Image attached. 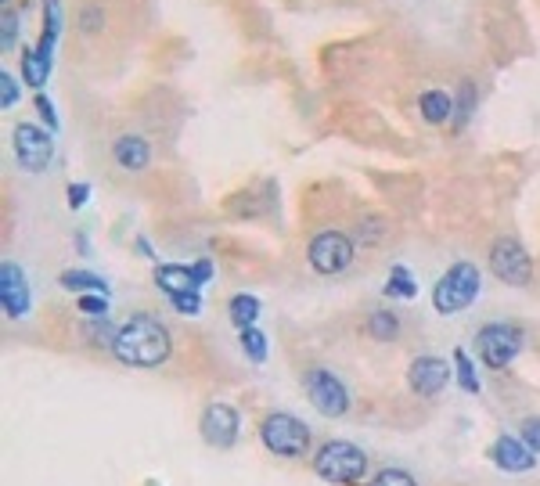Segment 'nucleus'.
I'll list each match as a JSON object with an SVG mask.
<instances>
[{
    "label": "nucleus",
    "mask_w": 540,
    "mask_h": 486,
    "mask_svg": "<svg viewBox=\"0 0 540 486\" xmlns=\"http://www.w3.org/2000/svg\"><path fill=\"white\" fill-rule=\"evenodd\" d=\"M173 353V339L166 324L152 314H134L119 324V335L112 342V357L126 368H159Z\"/></svg>",
    "instance_id": "f257e3e1"
},
{
    "label": "nucleus",
    "mask_w": 540,
    "mask_h": 486,
    "mask_svg": "<svg viewBox=\"0 0 540 486\" xmlns=\"http://www.w3.org/2000/svg\"><path fill=\"white\" fill-rule=\"evenodd\" d=\"M479 292H483V274L472 260H454L440 274V281L432 285V310L440 317L461 314L468 306L476 303Z\"/></svg>",
    "instance_id": "f03ea898"
},
{
    "label": "nucleus",
    "mask_w": 540,
    "mask_h": 486,
    "mask_svg": "<svg viewBox=\"0 0 540 486\" xmlns=\"http://www.w3.org/2000/svg\"><path fill=\"white\" fill-rule=\"evenodd\" d=\"M353 260H357V242L339 227H321L306 242V263L321 278H339L353 267Z\"/></svg>",
    "instance_id": "7ed1b4c3"
},
{
    "label": "nucleus",
    "mask_w": 540,
    "mask_h": 486,
    "mask_svg": "<svg viewBox=\"0 0 540 486\" xmlns=\"http://www.w3.org/2000/svg\"><path fill=\"white\" fill-rule=\"evenodd\" d=\"M522 346H526V335L512 321L483 324L476 332V339H472V350L479 353V360L490 371H508V364L522 353Z\"/></svg>",
    "instance_id": "20e7f679"
},
{
    "label": "nucleus",
    "mask_w": 540,
    "mask_h": 486,
    "mask_svg": "<svg viewBox=\"0 0 540 486\" xmlns=\"http://www.w3.org/2000/svg\"><path fill=\"white\" fill-rule=\"evenodd\" d=\"M314 472L324 483H335V486L360 483L364 472H368V454L346 440H332L314 454Z\"/></svg>",
    "instance_id": "39448f33"
},
{
    "label": "nucleus",
    "mask_w": 540,
    "mask_h": 486,
    "mask_svg": "<svg viewBox=\"0 0 540 486\" xmlns=\"http://www.w3.org/2000/svg\"><path fill=\"white\" fill-rule=\"evenodd\" d=\"M486 260H490V274H494L501 285L526 288L533 281V256L515 234L494 238V242H490V252H486Z\"/></svg>",
    "instance_id": "423d86ee"
},
{
    "label": "nucleus",
    "mask_w": 540,
    "mask_h": 486,
    "mask_svg": "<svg viewBox=\"0 0 540 486\" xmlns=\"http://www.w3.org/2000/svg\"><path fill=\"white\" fill-rule=\"evenodd\" d=\"M260 440L278 458H303L306 450H310V425L285 411L267 414L260 425Z\"/></svg>",
    "instance_id": "0eeeda50"
},
{
    "label": "nucleus",
    "mask_w": 540,
    "mask_h": 486,
    "mask_svg": "<svg viewBox=\"0 0 540 486\" xmlns=\"http://www.w3.org/2000/svg\"><path fill=\"white\" fill-rule=\"evenodd\" d=\"M11 152H15L18 170L44 173L54 162V134L40 123H15V130H11Z\"/></svg>",
    "instance_id": "6e6552de"
},
{
    "label": "nucleus",
    "mask_w": 540,
    "mask_h": 486,
    "mask_svg": "<svg viewBox=\"0 0 540 486\" xmlns=\"http://www.w3.org/2000/svg\"><path fill=\"white\" fill-rule=\"evenodd\" d=\"M303 389H306V400H310L324 418H342V414L350 411V393H346V386H342L332 371L310 368L303 375Z\"/></svg>",
    "instance_id": "1a4fd4ad"
},
{
    "label": "nucleus",
    "mask_w": 540,
    "mask_h": 486,
    "mask_svg": "<svg viewBox=\"0 0 540 486\" xmlns=\"http://www.w3.org/2000/svg\"><path fill=\"white\" fill-rule=\"evenodd\" d=\"M29 306H33V292H29L26 270L15 260H4L0 263V310L11 321H22L29 317Z\"/></svg>",
    "instance_id": "9d476101"
},
{
    "label": "nucleus",
    "mask_w": 540,
    "mask_h": 486,
    "mask_svg": "<svg viewBox=\"0 0 540 486\" xmlns=\"http://www.w3.org/2000/svg\"><path fill=\"white\" fill-rule=\"evenodd\" d=\"M238 429H242V414L234 411L231 404H209L202 411V422H198V432L202 440L216 450H227L238 443Z\"/></svg>",
    "instance_id": "9b49d317"
},
{
    "label": "nucleus",
    "mask_w": 540,
    "mask_h": 486,
    "mask_svg": "<svg viewBox=\"0 0 540 486\" xmlns=\"http://www.w3.org/2000/svg\"><path fill=\"white\" fill-rule=\"evenodd\" d=\"M65 40V0H40V33H36V54L54 65L58 44Z\"/></svg>",
    "instance_id": "f8f14e48"
},
{
    "label": "nucleus",
    "mask_w": 540,
    "mask_h": 486,
    "mask_svg": "<svg viewBox=\"0 0 540 486\" xmlns=\"http://www.w3.org/2000/svg\"><path fill=\"white\" fill-rule=\"evenodd\" d=\"M407 382L418 396H436L447 389L450 382V364L443 357H414L411 371H407Z\"/></svg>",
    "instance_id": "ddd939ff"
},
{
    "label": "nucleus",
    "mask_w": 540,
    "mask_h": 486,
    "mask_svg": "<svg viewBox=\"0 0 540 486\" xmlns=\"http://www.w3.org/2000/svg\"><path fill=\"white\" fill-rule=\"evenodd\" d=\"M112 159H116L119 170L144 173L152 166V141L141 134H119L116 141H112Z\"/></svg>",
    "instance_id": "4468645a"
},
{
    "label": "nucleus",
    "mask_w": 540,
    "mask_h": 486,
    "mask_svg": "<svg viewBox=\"0 0 540 486\" xmlns=\"http://www.w3.org/2000/svg\"><path fill=\"white\" fill-rule=\"evenodd\" d=\"M490 458H494V465L501 468V472H512V476L530 472V468L537 465L533 450L522 440H515V436H497L494 447H490Z\"/></svg>",
    "instance_id": "2eb2a0df"
},
{
    "label": "nucleus",
    "mask_w": 540,
    "mask_h": 486,
    "mask_svg": "<svg viewBox=\"0 0 540 486\" xmlns=\"http://www.w3.org/2000/svg\"><path fill=\"white\" fill-rule=\"evenodd\" d=\"M152 278H155V288H159L166 299L180 296V292H202L191 263H155Z\"/></svg>",
    "instance_id": "dca6fc26"
},
{
    "label": "nucleus",
    "mask_w": 540,
    "mask_h": 486,
    "mask_svg": "<svg viewBox=\"0 0 540 486\" xmlns=\"http://www.w3.org/2000/svg\"><path fill=\"white\" fill-rule=\"evenodd\" d=\"M414 105H418V116H422L429 126H450V119H454V94L443 87L422 90Z\"/></svg>",
    "instance_id": "f3484780"
},
{
    "label": "nucleus",
    "mask_w": 540,
    "mask_h": 486,
    "mask_svg": "<svg viewBox=\"0 0 540 486\" xmlns=\"http://www.w3.org/2000/svg\"><path fill=\"white\" fill-rule=\"evenodd\" d=\"M58 285L69 288V292H76V296H108L112 299V285H108L101 274H94V270L87 267H69L58 274Z\"/></svg>",
    "instance_id": "a211bd4d"
},
{
    "label": "nucleus",
    "mask_w": 540,
    "mask_h": 486,
    "mask_svg": "<svg viewBox=\"0 0 540 486\" xmlns=\"http://www.w3.org/2000/svg\"><path fill=\"white\" fill-rule=\"evenodd\" d=\"M54 65L44 62L40 54H36V47H22V54H18V76H22V83H26L33 94H40V90L47 87V80H51Z\"/></svg>",
    "instance_id": "6ab92c4d"
},
{
    "label": "nucleus",
    "mask_w": 540,
    "mask_h": 486,
    "mask_svg": "<svg viewBox=\"0 0 540 486\" xmlns=\"http://www.w3.org/2000/svg\"><path fill=\"white\" fill-rule=\"evenodd\" d=\"M476 108H479V83L476 80H461L458 90H454V119H450V130H454V134H461V130L472 123Z\"/></svg>",
    "instance_id": "aec40b11"
},
{
    "label": "nucleus",
    "mask_w": 540,
    "mask_h": 486,
    "mask_svg": "<svg viewBox=\"0 0 540 486\" xmlns=\"http://www.w3.org/2000/svg\"><path fill=\"white\" fill-rule=\"evenodd\" d=\"M260 314H263V303H260V296H252V292H234V296L227 299V317H231V324L238 332L256 328Z\"/></svg>",
    "instance_id": "412c9836"
},
{
    "label": "nucleus",
    "mask_w": 540,
    "mask_h": 486,
    "mask_svg": "<svg viewBox=\"0 0 540 486\" xmlns=\"http://www.w3.org/2000/svg\"><path fill=\"white\" fill-rule=\"evenodd\" d=\"M382 296L400 299V303L418 299V278L411 274L407 263H393V267H389V278H386V285H382Z\"/></svg>",
    "instance_id": "4be33fe9"
},
{
    "label": "nucleus",
    "mask_w": 540,
    "mask_h": 486,
    "mask_svg": "<svg viewBox=\"0 0 540 486\" xmlns=\"http://www.w3.org/2000/svg\"><path fill=\"white\" fill-rule=\"evenodd\" d=\"M22 47V11L4 8L0 11V51L11 54Z\"/></svg>",
    "instance_id": "5701e85b"
},
{
    "label": "nucleus",
    "mask_w": 540,
    "mask_h": 486,
    "mask_svg": "<svg viewBox=\"0 0 540 486\" xmlns=\"http://www.w3.org/2000/svg\"><path fill=\"white\" fill-rule=\"evenodd\" d=\"M368 335L378 342H396L400 339V317L393 310H371L368 314Z\"/></svg>",
    "instance_id": "b1692460"
},
{
    "label": "nucleus",
    "mask_w": 540,
    "mask_h": 486,
    "mask_svg": "<svg viewBox=\"0 0 540 486\" xmlns=\"http://www.w3.org/2000/svg\"><path fill=\"white\" fill-rule=\"evenodd\" d=\"M238 346H242V353L252 360V364H267V353H270L267 332H260V328H245V332H238Z\"/></svg>",
    "instance_id": "393cba45"
},
{
    "label": "nucleus",
    "mask_w": 540,
    "mask_h": 486,
    "mask_svg": "<svg viewBox=\"0 0 540 486\" xmlns=\"http://www.w3.org/2000/svg\"><path fill=\"white\" fill-rule=\"evenodd\" d=\"M454 375H458V386L465 389V393H479L476 364H472V357H468L465 346H458V350H454Z\"/></svg>",
    "instance_id": "a878e982"
},
{
    "label": "nucleus",
    "mask_w": 540,
    "mask_h": 486,
    "mask_svg": "<svg viewBox=\"0 0 540 486\" xmlns=\"http://www.w3.org/2000/svg\"><path fill=\"white\" fill-rule=\"evenodd\" d=\"M105 22H108V15H105V8L101 4H83L80 11H76V29H80L83 36H94V33H101L105 29Z\"/></svg>",
    "instance_id": "bb28decb"
},
{
    "label": "nucleus",
    "mask_w": 540,
    "mask_h": 486,
    "mask_svg": "<svg viewBox=\"0 0 540 486\" xmlns=\"http://www.w3.org/2000/svg\"><path fill=\"white\" fill-rule=\"evenodd\" d=\"M33 108H36V123L47 126L51 134H58V130H62V116H58V108H54V101H51V94H47V90L33 94Z\"/></svg>",
    "instance_id": "cd10ccee"
},
{
    "label": "nucleus",
    "mask_w": 540,
    "mask_h": 486,
    "mask_svg": "<svg viewBox=\"0 0 540 486\" xmlns=\"http://www.w3.org/2000/svg\"><path fill=\"white\" fill-rule=\"evenodd\" d=\"M22 87H26L22 76H15L11 69H0V108H4V112H11V108L22 101Z\"/></svg>",
    "instance_id": "c85d7f7f"
},
{
    "label": "nucleus",
    "mask_w": 540,
    "mask_h": 486,
    "mask_svg": "<svg viewBox=\"0 0 540 486\" xmlns=\"http://www.w3.org/2000/svg\"><path fill=\"white\" fill-rule=\"evenodd\" d=\"M90 195H94V188H90L87 180H72V184H65V202H69L72 213H80V209L90 202Z\"/></svg>",
    "instance_id": "c756f323"
},
{
    "label": "nucleus",
    "mask_w": 540,
    "mask_h": 486,
    "mask_svg": "<svg viewBox=\"0 0 540 486\" xmlns=\"http://www.w3.org/2000/svg\"><path fill=\"white\" fill-rule=\"evenodd\" d=\"M170 306L180 317H198L202 314V292H180V296L170 299Z\"/></svg>",
    "instance_id": "7c9ffc66"
},
{
    "label": "nucleus",
    "mask_w": 540,
    "mask_h": 486,
    "mask_svg": "<svg viewBox=\"0 0 540 486\" xmlns=\"http://www.w3.org/2000/svg\"><path fill=\"white\" fill-rule=\"evenodd\" d=\"M76 310L83 317H108V296H76Z\"/></svg>",
    "instance_id": "2f4dec72"
},
{
    "label": "nucleus",
    "mask_w": 540,
    "mask_h": 486,
    "mask_svg": "<svg viewBox=\"0 0 540 486\" xmlns=\"http://www.w3.org/2000/svg\"><path fill=\"white\" fill-rule=\"evenodd\" d=\"M371 486H418V483H414V476H407L404 468H382Z\"/></svg>",
    "instance_id": "473e14b6"
},
{
    "label": "nucleus",
    "mask_w": 540,
    "mask_h": 486,
    "mask_svg": "<svg viewBox=\"0 0 540 486\" xmlns=\"http://www.w3.org/2000/svg\"><path fill=\"white\" fill-rule=\"evenodd\" d=\"M191 270H195V281H198V288H206L209 281L216 278V263L209 260V256H198V260L191 263Z\"/></svg>",
    "instance_id": "72a5a7b5"
},
{
    "label": "nucleus",
    "mask_w": 540,
    "mask_h": 486,
    "mask_svg": "<svg viewBox=\"0 0 540 486\" xmlns=\"http://www.w3.org/2000/svg\"><path fill=\"white\" fill-rule=\"evenodd\" d=\"M519 432H522V443H526L533 454H540V418H526Z\"/></svg>",
    "instance_id": "f704fd0d"
},
{
    "label": "nucleus",
    "mask_w": 540,
    "mask_h": 486,
    "mask_svg": "<svg viewBox=\"0 0 540 486\" xmlns=\"http://www.w3.org/2000/svg\"><path fill=\"white\" fill-rule=\"evenodd\" d=\"M134 249H137V256H144V260H152V263H155V249H152V242H148L144 234H137Z\"/></svg>",
    "instance_id": "c9c22d12"
},
{
    "label": "nucleus",
    "mask_w": 540,
    "mask_h": 486,
    "mask_svg": "<svg viewBox=\"0 0 540 486\" xmlns=\"http://www.w3.org/2000/svg\"><path fill=\"white\" fill-rule=\"evenodd\" d=\"M72 245H76V252H80L83 260L90 256V238H87V231H76L72 234Z\"/></svg>",
    "instance_id": "e433bc0d"
},
{
    "label": "nucleus",
    "mask_w": 540,
    "mask_h": 486,
    "mask_svg": "<svg viewBox=\"0 0 540 486\" xmlns=\"http://www.w3.org/2000/svg\"><path fill=\"white\" fill-rule=\"evenodd\" d=\"M0 8H15V0H0Z\"/></svg>",
    "instance_id": "4c0bfd02"
}]
</instances>
